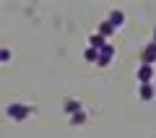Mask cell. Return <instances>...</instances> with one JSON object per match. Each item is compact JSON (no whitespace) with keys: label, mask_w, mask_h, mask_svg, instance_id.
Returning <instances> with one entry per match:
<instances>
[{"label":"cell","mask_w":156,"mask_h":138,"mask_svg":"<svg viewBox=\"0 0 156 138\" xmlns=\"http://www.w3.org/2000/svg\"><path fill=\"white\" fill-rule=\"evenodd\" d=\"M5 112H8V117H13V120H26L34 110H31L29 104H8Z\"/></svg>","instance_id":"obj_1"},{"label":"cell","mask_w":156,"mask_h":138,"mask_svg":"<svg viewBox=\"0 0 156 138\" xmlns=\"http://www.w3.org/2000/svg\"><path fill=\"white\" fill-rule=\"evenodd\" d=\"M112 55H115V50H112L109 44H104V50H99V57H96V65H99V68L109 65V63H112Z\"/></svg>","instance_id":"obj_2"},{"label":"cell","mask_w":156,"mask_h":138,"mask_svg":"<svg viewBox=\"0 0 156 138\" xmlns=\"http://www.w3.org/2000/svg\"><path fill=\"white\" fill-rule=\"evenodd\" d=\"M151 78H154V65H140V68H138V81H140V86H143V83H151Z\"/></svg>","instance_id":"obj_3"},{"label":"cell","mask_w":156,"mask_h":138,"mask_svg":"<svg viewBox=\"0 0 156 138\" xmlns=\"http://www.w3.org/2000/svg\"><path fill=\"white\" fill-rule=\"evenodd\" d=\"M140 57H143V65H154V63H156V44L151 42L148 47L143 50V55H140Z\"/></svg>","instance_id":"obj_4"},{"label":"cell","mask_w":156,"mask_h":138,"mask_svg":"<svg viewBox=\"0 0 156 138\" xmlns=\"http://www.w3.org/2000/svg\"><path fill=\"white\" fill-rule=\"evenodd\" d=\"M107 21H109L112 26L117 29V26H122V24H125V13H122V11H112V13H109V18H107Z\"/></svg>","instance_id":"obj_5"},{"label":"cell","mask_w":156,"mask_h":138,"mask_svg":"<svg viewBox=\"0 0 156 138\" xmlns=\"http://www.w3.org/2000/svg\"><path fill=\"white\" fill-rule=\"evenodd\" d=\"M140 99H143V102L154 99V86H151V83H143V86H140Z\"/></svg>","instance_id":"obj_6"},{"label":"cell","mask_w":156,"mask_h":138,"mask_svg":"<svg viewBox=\"0 0 156 138\" xmlns=\"http://www.w3.org/2000/svg\"><path fill=\"white\" fill-rule=\"evenodd\" d=\"M89 42H91V47H94L96 52H99V50H104V37H99V34H91V39H89Z\"/></svg>","instance_id":"obj_7"},{"label":"cell","mask_w":156,"mask_h":138,"mask_svg":"<svg viewBox=\"0 0 156 138\" xmlns=\"http://www.w3.org/2000/svg\"><path fill=\"white\" fill-rule=\"evenodd\" d=\"M109 34H115V26H112L109 21H104V24L99 26V37H109Z\"/></svg>","instance_id":"obj_8"},{"label":"cell","mask_w":156,"mask_h":138,"mask_svg":"<svg viewBox=\"0 0 156 138\" xmlns=\"http://www.w3.org/2000/svg\"><path fill=\"white\" fill-rule=\"evenodd\" d=\"M65 112H68V115H76V112H81V104H78V102H65Z\"/></svg>","instance_id":"obj_9"},{"label":"cell","mask_w":156,"mask_h":138,"mask_svg":"<svg viewBox=\"0 0 156 138\" xmlns=\"http://www.w3.org/2000/svg\"><path fill=\"white\" fill-rule=\"evenodd\" d=\"M70 122H73V125H81V122H86L83 110H81V112H76V115H70Z\"/></svg>","instance_id":"obj_10"},{"label":"cell","mask_w":156,"mask_h":138,"mask_svg":"<svg viewBox=\"0 0 156 138\" xmlns=\"http://www.w3.org/2000/svg\"><path fill=\"white\" fill-rule=\"evenodd\" d=\"M83 57H86V60H89V63H96V57H99V52H96L94 47H89V50L83 52Z\"/></svg>","instance_id":"obj_11"},{"label":"cell","mask_w":156,"mask_h":138,"mask_svg":"<svg viewBox=\"0 0 156 138\" xmlns=\"http://www.w3.org/2000/svg\"><path fill=\"white\" fill-rule=\"evenodd\" d=\"M11 57H13V52H11V50H0V63H8Z\"/></svg>","instance_id":"obj_12"},{"label":"cell","mask_w":156,"mask_h":138,"mask_svg":"<svg viewBox=\"0 0 156 138\" xmlns=\"http://www.w3.org/2000/svg\"><path fill=\"white\" fill-rule=\"evenodd\" d=\"M154 44H156V29H154Z\"/></svg>","instance_id":"obj_13"}]
</instances>
